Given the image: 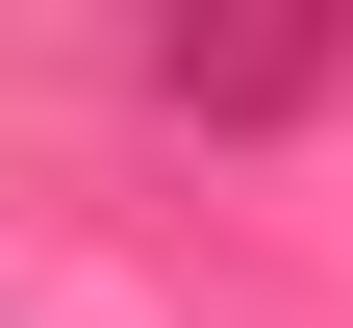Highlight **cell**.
<instances>
[{
    "mask_svg": "<svg viewBox=\"0 0 353 328\" xmlns=\"http://www.w3.org/2000/svg\"><path fill=\"white\" fill-rule=\"evenodd\" d=\"M328 76H353V0H152V102L228 126V152H252V126H303Z\"/></svg>",
    "mask_w": 353,
    "mask_h": 328,
    "instance_id": "cell-1",
    "label": "cell"
}]
</instances>
